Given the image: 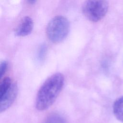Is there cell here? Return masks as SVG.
I'll return each mask as SVG.
<instances>
[{
	"label": "cell",
	"mask_w": 123,
	"mask_h": 123,
	"mask_svg": "<svg viewBox=\"0 0 123 123\" xmlns=\"http://www.w3.org/2000/svg\"><path fill=\"white\" fill-rule=\"evenodd\" d=\"M69 23L62 16L53 18L47 26L46 33L49 39L52 42L57 43L63 41L69 31Z\"/></svg>",
	"instance_id": "obj_2"
},
{
	"label": "cell",
	"mask_w": 123,
	"mask_h": 123,
	"mask_svg": "<svg viewBox=\"0 0 123 123\" xmlns=\"http://www.w3.org/2000/svg\"><path fill=\"white\" fill-rule=\"evenodd\" d=\"M108 10L106 0H86L83 5L84 15L90 21L96 22L102 19Z\"/></svg>",
	"instance_id": "obj_3"
},
{
	"label": "cell",
	"mask_w": 123,
	"mask_h": 123,
	"mask_svg": "<svg viewBox=\"0 0 123 123\" xmlns=\"http://www.w3.org/2000/svg\"><path fill=\"white\" fill-rule=\"evenodd\" d=\"M18 92V87L16 83L13 82L11 87L0 97V112L9 109L14 102Z\"/></svg>",
	"instance_id": "obj_4"
},
{
	"label": "cell",
	"mask_w": 123,
	"mask_h": 123,
	"mask_svg": "<svg viewBox=\"0 0 123 123\" xmlns=\"http://www.w3.org/2000/svg\"><path fill=\"white\" fill-rule=\"evenodd\" d=\"M112 110L115 118L119 121L123 123V96L119 97L114 101Z\"/></svg>",
	"instance_id": "obj_6"
},
{
	"label": "cell",
	"mask_w": 123,
	"mask_h": 123,
	"mask_svg": "<svg viewBox=\"0 0 123 123\" xmlns=\"http://www.w3.org/2000/svg\"><path fill=\"white\" fill-rule=\"evenodd\" d=\"M30 3H35L37 0H27Z\"/></svg>",
	"instance_id": "obj_10"
},
{
	"label": "cell",
	"mask_w": 123,
	"mask_h": 123,
	"mask_svg": "<svg viewBox=\"0 0 123 123\" xmlns=\"http://www.w3.org/2000/svg\"><path fill=\"white\" fill-rule=\"evenodd\" d=\"M33 25L32 19L28 16L25 17L21 21L16 29V35L21 37L28 35L32 31Z\"/></svg>",
	"instance_id": "obj_5"
},
{
	"label": "cell",
	"mask_w": 123,
	"mask_h": 123,
	"mask_svg": "<svg viewBox=\"0 0 123 123\" xmlns=\"http://www.w3.org/2000/svg\"><path fill=\"white\" fill-rule=\"evenodd\" d=\"M43 123H66L63 116L58 113H53L49 115Z\"/></svg>",
	"instance_id": "obj_7"
},
{
	"label": "cell",
	"mask_w": 123,
	"mask_h": 123,
	"mask_svg": "<svg viewBox=\"0 0 123 123\" xmlns=\"http://www.w3.org/2000/svg\"><path fill=\"white\" fill-rule=\"evenodd\" d=\"M13 81L11 78L5 77L2 79L0 85V97L11 87Z\"/></svg>",
	"instance_id": "obj_8"
},
{
	"label": "cell",
	"mask_w": 123,
	"mask_h": 123,
	"mask_svg": "<svg viewBox=\"0 0 123 123\" xmlns=\"http://www.w3.org/2000/svg\"><path fill=\"white\" fill-rule=\"evenodd\" d=\"M64 83V77L60 73L49 76L38 89L36 98V109L42 111L50 107L62 90Z\"/></svg>",
	"instance_id": "obj_1"
},
{
	"label": "cell",
	"mask_w": 123,
	"mask_h": 123,
	"mask_svg": "<svg viewBox=\"0 0 123 123\" xmlns=\"http://www.w3.org/2000/svg\"><path fill=\"white\" fill-rule=\"evenodd\" d=\"M7 68V63L6 61H2L0 63V78H2L4 74H5Z\"/></svg>",
	"instance_id": "obj_9"
}]
</instances>
